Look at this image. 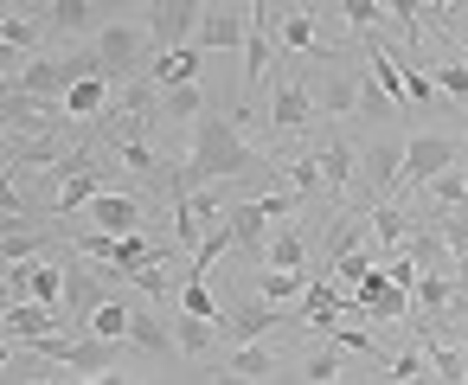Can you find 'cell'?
<instances>
[{"instance_id":"6da1fadb","label":"cell","mask_w":468,"mask_h":385,"mask_svg":"<svg viewBox=\"0 0 468 385\" xmlns=\"http://www.w3.org/2000/svg\"><path fill=\"white\" fill-rule=\"evenodd\" d=\"M270 167H276V161L257 155V148L238 135L231 116L206 110V116L193 123V155L167 167V187H161V193H206L212 180H250V174H270Z\"/></svg>"},{"instance_id":"7a4b0ae2","label":"cell","mask_w":468,"mask_h":385,"mask_svg":"<svg viewBox=\"0 0 468 385\" xmlns=\"http://www.w3.org/2000/svg\"><path fill=\"white\" fill-rule=\"evenodd\" d=\"M462 142L455 135H410L404 142V187H430L436 174H449V167H462Z\"/></svg>"},{"instance_id":"3957f363","label":"cell","mask_w":468,"mask_h":385,"mask_svg":"<svg viewBox=\"0 0 468 385\" xmlns=\"http://www.w3.org/2000/svg\"><path fill=\"white\" fill-rule=\"evenodd\" d=\"M270 327H302V315L295 308H270V302H244V308H231L218 321V340L225 347H257Z\"/></svg>"},{"instance_id":"277c9868","label":"cell","mask_w":468,"mask_h":385,"mask_svg":"<svg viewBox=\"0 0 468 385\" xmlns=\"http://www.w3.org/2000/svg\"><path fill=\"white\" fill-rule=\"evenodd\" d=\"M199 14H206V7H193V0H161V7H148V39H154V59H167V52L193 46Z\"/></svg>"},{"instance_id":"5b68a950","label":"cell","mask_w":468,"mask_h":385,"mask_svg":"<svg viewBox=\"0 0 468 385\" xmlns=\"http://www.w3.org/2000/svg\"><path fill=\"white\" fill-rule=\"evenodd\" d=\"M244 39H250V7H206L199 14V33H193L199 52H244Z\"/></svg>"},{"instance_id":"8992f818","label":"cell","mask_w":468,"mask_h":385,"mask_svg":"<svg viewBox=\"0 0 468 385\" xmlns=\"http://www.w3.org/2000/svg\"><path fill=\"white\" fill-rule=\"evenodd\" d=\"M353 180H366V206H372L378 193H391V187L404 180V142H398V135L372 142V148L359 155V174H353Z\"/></svg>"},{"instance_id":"52a82bcc","label":"cell","mask_w":468,"mask_h":385,"mask_svg":"<svg viewBox=\"0 0 468 385\" xmlns=\"http://www.w3.org/2000/svg\"><path fill=\"white\" fill-rule=\"evenodd\" d=\"M0 334H7L14 347H39L58 334V308H39V302H7L0 308Z\"/></svg>"},{"instance_id":"ba28073f","label":"cell","mask_w":468,"mask_h":385,"mask_svg":"<svg viewBox=\"0 0 468 385\" xmlns=\"http://www.w3.org/2000/svg\"><path fill=\"white\" fill-rule=\"evenodd\" d=\"M84 219H97L103 238H142V199H129V193H97L84 206Z\"/></svg>"},{"instance_id":"9c48e42d","label":"cell","mask_w":468,"mask_h":385,"mask_svg":"<svg viewBox=\"0 0 468 385\" xmlns=\"http://www.w3.org/2000/svg\"><path fill=\"white\" fill-rule=\"evenodd\" d=\"M353 315H372V321H410V295L385 283V270H372L359 289H353Z\"/></svg>"},{"instance_id":"30bf717a","label":"cell","mask_w":468,"mask_h":385,"mask_svg":"<svg viewBox=\"0 0 468 385\" xmlns=\"http://www.w3.org/2000/svg\"><path fill=\"white\" fill-rule=\"evenodd\" d=\"M276 27H282V7H250V39H244V84H263Z\"/></svg>"},{"instance_id":"8fae6325","label":"cell","mask_w":468,"mask_h":385,"mask_svg":"<svg viewBox=\"0 0 468 385\" xmlns=\"http://www.w3.org/2000/svg\"><path fill=\"white\" fill-rule=\"evenodd\" d=\"M270 123H276L282 135H302V129L314 123V91H308V84H276V97H270Z\"/></svg>"},{"instance_id":"7c38bea8","label":"cell","mask_w":468,"mask_h":385,"mask_svg":"<svg viewBox=\"0 0 468 385\" xmlns=\"http://www.w3.org/2000/svg\"><path fill=\"white\" fill-rule=\"evenodd\" d=\"M103 7H90V0H58V7H46V39H78V33H103V20H97Z\"/></svg>"},{"instance_id":"4fadbf2b","label":"cell","mask_w":468,"mask_h":385,"mask_svg":"<svg viewBox=\"0 0 468 385\" xmlns=\"http://www.w3.org/2000/svg\"><path fill=\"white\" fill-rule=\"evenodd\" d=\"M148 84H154V97L161 91H180V84H199V46H180V52L154 59L148 65Z\"/></svg>"},{"instance_id":"5bb4252c","label":"cell","mask_w":468,"mask_h":385,"mask_svg":"<svg viewBox=\"0 0 468 385\" xmlns=\"http://www.w3.org/2000/svg\"><path fill=\"white\" fill-rule=\"evenodd\" d=\"M314 116H359V78L353 71H334L314 84Z\"/></svg>"},{"instance_id":"9a60e30c","label":"cell","mask_w":468,"mask_h":385,"mask_svg":"<svg viewBox=\"0 0 468 385\" xmlns=\"http://www.w3.org/2000/svg\"><path fill=\"white\" fill-rule=\"evenodd\" d=\"M129 321H135V302H122V295H110V302H97L90 308V340H110V347H129Z\"/></svg>"},{"instance_id":"2e32d148","label":"cell","mask_w":468,"mask_h":385,"mask_svg":"<svg viewBox=\"0 0 468 385\" xmlns=\"http://www.w3.org/2000/svg\"><path fill=\"white\" fill-rule=\"evenodd\" d=\"M314 161H321V187H327V193H346V187H353V174H359V155H353L346 142L314 148Z\"/></svg>"},{"instance_id":"e0dca14e","label":"cell","mask_w":468,"mask_h":385,"mask_svg":"<svg viewBox=\"0 0 468 385\" xmlns=\"http://www.w3.org/2000/svg\"><path fill=\"white\" fill-rule=\"evenodd\" d=\"M110 103H116V91H110L103 78H84V84H71V91H65V116H78V123L103 116Z\"/></svg>"},{"instance_id":"ac0fdd59","label":"cell","mask_w":468,"mask_h":385,"mask_svg":"<svg viewBox=\"0 0 468 385\" xmlns=\"http://www.w3.org/2000/svg\"><path fill=\"white\" fill-rule=\"evenodd\" d=\"M129 347H135V353H167V347H174V321H161L154 308H135V321H129Z\"/></svg>"},{"instance_id":"d6986e66","label":"cell","mask_w":468,"mask_h":385,"mask_svg":"<svg viewBox=\"0 0 468 385\" xmlns=\"http://www.w3.org/2000/svg\"><path fill=\"white\" fill-rule=\"evenodd\" d=\"M58 366H71V372H90V379H103V372H116V347H110V340H71Z\"/></svg>"},{"instance_id":"ffe728a7","label":"cell","mask_w":468,"mask_h":385,"mask_svg":"<svg viewBox=\"0 0 468 385\" xmlns=\"http://www.w3.org/2000/svg\"><path fill=\"white\" fill-rule=\"evenodd\" d=\"M225 372H238V379H250V385H270V372H276V353L257 340V347H225Z\"/></svg>"},{"instance_id":"44dd1931","label":"cell","mask_w":468,"mask_h":385,"mask_svg":"<svg viewBox=\"0 0 468 385\" xmlns=\"http://www.w3.org/2000/svg\"><path fill=\"white\" fill-rule=\"evenodd\" d=\"M154 116H161V123H199V116H206V91H199V84H180V91H161V103H154Z\"/></svg>"},{"instance_id":"7402d4cb","label":"cell","mask_w":468,"mask_h":385,"mask_svg":"<svg viewBox=\"0 0 468 385\" xmlns=\"http://www.w3.org/2000/svg\"><path fill=\"white\" fill-rule=\"evenodd\" d=\"M372 238L398 257V251L410 244V212H404V206H372Z\"/></svg>"},{"instance_id":"603a6c76","label":"cell","mask_w":468,"mask_h":385,"mask_svg":"<svg viewBox=\"0 0 468 385\" xmlns=\"http://www.w3.org/2000/svg\"><path fill=\"white\" fill-rule=\"evenodd\" d=\"M263 263H270V270H308V231L270 238V244H263ZM308 276H314V270H308Z\"/></svg>"},{"instance_id":"cb8c5ba5","label":"cell","mask_w":468,"mask_h":385,"mask_svg":"<svg viewBox=\"0 0 468 385\" xmlns=\"http://www.w3.org/2000/svg\"><path fill=\"white\" fill-rule=\"evenodd\" d=\"M116 289H103V276H90V270H78V276H65V302H71V315L78 321H90V308L97 302H110Z\"/></svg>"},{"instance_id":"d4e9b609","label":"cell","mask_w":468,"mask_h":385,"mask_svg":"<svg viewBox=\"0 0 468 385\" xmlns=\"http://www.w3.org/2000/svg\"><path fill=\"white\" fill-rule=\"evenodd\" d=\"M174 347H180V353H193V359H212L218 327H212V321H193V315H174Z\"/></svg>"},{"instance_id":"484cf974","label":"cell","mask_w":468,"mask_h":385,"mask_svg":"<svg viewBox=\"0 0 468 385\" xmlns=\"http://www.w3.org/2000/svg\"><path fill=\"white\" fill-rule=\"evenodd\" d=\"M276 46H282V52H308V46H314V20H308V7H282ZM314 52H321V46H314Z\"/></svg>"},{"instance_id":"4316f807","label":"cell","mask_w":468,"mask_h":385,"mask_svg":"<svg viewBox=\"0 0 468 385\" xmlns=\"http://www.w3.org/2000/svg\"><path fill=\"white\" fill-rule=\"evenodd\" d=\"M334 14H340V20H346V27H353L359 39H372V33H378V27L391 20V7H378V0H340Z\"/></svg>"},{"instance_id":"83f0119b","label":"cell","mask_w":468,"mask_h":385,"mask_svg":"<svg viewBox=\"0 0 468 385\" xmlns=\"http://www.w3.org/2000/svg\"><path fill=\"white\" fill-rule=\"evenodd\" d=\"M308 283H314L308 270H270V276H263V302H270V308H282V302L308 295Z\"/></svg>"},{"instance_id":"f1b7e54d","label":"cell","mask_w":468,"mask_h":385,"mask_svg":"<svg viewBox=\"0 0 468 385\" xmlns=\"http://www.w3.org/2000/svg\"><path fill=\"white\" fill-rule=\"evenodd\" d=\"M289 193H295V199L321 193V161H314V148H308L302 161H289Z\"/></svg>"},{"instance_id":"f546056e","label":"cell","mask_w":468,"mask_h":385,"mask_svg":"<svg viewBox=\"0 0 468 385\" xmlns=\"http://www.w3.org/2000/svg\"><path fill=\"white\" fill-rule=\"evenodd\" d=\"M436 238H442L449 257H468V212H442L436 219Z\"/></svg>"},{"instance_id":"4dcf8cb0","label":"cell","mask_w":468,"mask_h":385,"mask_svg":"<svg viewBox=\"0 0 468 385\" xmlns=\"http://www.w3.org/2000/svg\"><path fill=\"white\" fill-rule=\"evenodd\" d=\"M430 84L468 103V65H462V59H442V65H430Z\"/></svg>"},{"instance_id":"1f68e13d","label":"cell","mask_w":468,"mask_h":385,"mask_svg":"<svg viewBox=\"0 0 468 385\" xmlns=\"http://www.w3.org/2000/svg\"><path fill=\"white\" fill-rule=\"evenodd\" d=\"M302 372H308V385H334L340 379V347H314Z\"/></svg>"},{"instance_id":"d6a6232c","label":"cell","mask_w":468,"mask_h":385,"mask_svg":"<svg viewBox=\"0 0 468 385\" xmlns=\"http://www.w3.org/2000/svg\"><path fill=\"white\" fill-rule=\"evenodd\" d=\"M0 219H20V225L33 219V212H27V199H20V187L7 180V167H0Z\"/></svg>"},{"instance_id":"836d02e7","label":"cell","mask_w":468,"mask_h":385,"mask_svg":"<svg viewBox=\"0 0 468 385\" xmlns=\"http://www.w3.org/2000/svg\"><path fill=\"white\" fill-rule=\"evenodd\" d=\"M27 65H33V59H27V52H14V46H7V39H0V84H14V78H20V71H27Z\"/></svg>"},{"instance_id":"e575fe53","label":"cell","mask_w":468,"mask_h":385,"mask_svg":"<svg viewBox=\"0 0 468 385\" xmlns=\"http://www.w3.org/2000/svg\"><path fill=\"white\" fill-rule=\"evenodd\" d=\"M129 283H135V289H142V295H154V302H161V295H167V276H161V270H154V263H148V270H135V276H129Z\"/></svg>"},{"instance_id":"d590c367","label":"cell","mask_w":468,"mask_h":385,"mask_svg":"<svg viewBox=\"0 0 468 385\" xmlns=\"http://www.w3.org/2000/svg\"><path fill=\"white\" fill-rule=\"evenodd\" d=\"M449 276H455V289H468V257H455V263H449Z\"/></svg>"},{"instance_id":"8d00e7d4","label":"cell","mask_w":468,"mask_h":385,"mask_svg":"<svg viewBox=\"0 0 468 385\" xmlns=\"http://www.w3.org/2000/svg\"><path fill=\"white\" fill-rule=\"evenodd\" d=\"M449 33H455V46L468 52V20H449Z\"/></svg>"},{"instance_id":"74e56055","label":"cell","mask_w":468,"mask_h":385,"mask_svg":"<svg viewBox=\"0 0 468 385\" xmlns=\"http://www.w3.org/2000/svg\"><path fill=\"white\" fill-rule=\"evenodd\" d=\"M212 385H250V379H238V372H212Z\"/></svg>"},{"instance_id":"f35d334b","label":"cell","mask_w":468,"mask_h":385,"mask_svg":"<svg viewBox=\"0 0 468 385\" xmlns=\"http://www.w3.org/2000/svg\"><path fill=\"white\" fill-rule=\"evenodd\" d=\"M90 385H129V379H122V372H103V379H90Z\"/></svg>"},{"instance_id":"ab89813d","label":"cell","mask_w":468,"mask_h":385,"mask_svg":"<svg viewBox=\"0 0 468 385\" xmlns=\"http://www.w3.org/2000/svg\"><path fill=\"white\" fill-rule=\"evenodd\" d=\"M7 359H14V340H7V334H0V366H7Z\"/></svg>"},{"instance_id":"60d3db41","label":"cell","mask_w":468,"mask_h":385,"mask_svg":"<svg viewBox=\"0 0 468 385\" xmlns=\"http://www.w3.org/2000/svg\"><path fill=\"white\" fill-rule=\"evenodd\" d=\"M455 334H462V340H468V321H455Z\"/></svg>"},{"instance_id":"b9f144b4","label":"cell","mask_w":468,"mask_h":385,"mask_svg":"<svg viewBox=\"0 0 468 385\" xmlns=\"http://www.w3.org/2000/svg\"><path fill=\"white\" fill-rule=\"evenodd\" d=\"M33 385H58V379H33Z\"/></svg>"},{"instance_id":"7bdbcfd3","label":"cell","mask_w":468,"mask_h":385,"mask_svg":"<svg viewBox=\"0 0 468 385\" xmlns=\"http://www.w3.org/2000/svg\"><path fill=\"white\" fill-rule=\"evenodd\" d=\"M0 308H7V295H0Z\"/></svg>"},{"instance_id":"ee69618b","label":"cell","mask_w":468,"mask_h":385,"mask_svg":"<svg viewBox=\"0 0 468 385\" xmlns=\"http://www.w3.org/2000/svg\"><path fill=\"white\" fill-rule=\"evenodd\" d=\"M0 289H7V276H0Z\"/></svg>"},{"instance_id":"f6af8a7d","label":"cell","mask_w":468,"mask_h":385,"mask_svg":"<svg viewBox=\"0 0 468 385\" xmlns=\"http://www.w3.org/2000/svg\"><path fill=\"white\" fill-rule=\"evenodd\" d=\"M462 148H468V135H462Z\"/></svg>"},{"instance_id":"bcb514c9","label":"cell","mask_w":468,"mask_h":385,"mask_svg":"<svg viewBox=\"0 0 468 385\" xmlns=\"http://www.w3.org/2000/svg\"><path fill=\"white\" fill-rule=\"evenodd\" d=\"M423 385H430V379H423Z\"/></svg>"}]
</instances>
